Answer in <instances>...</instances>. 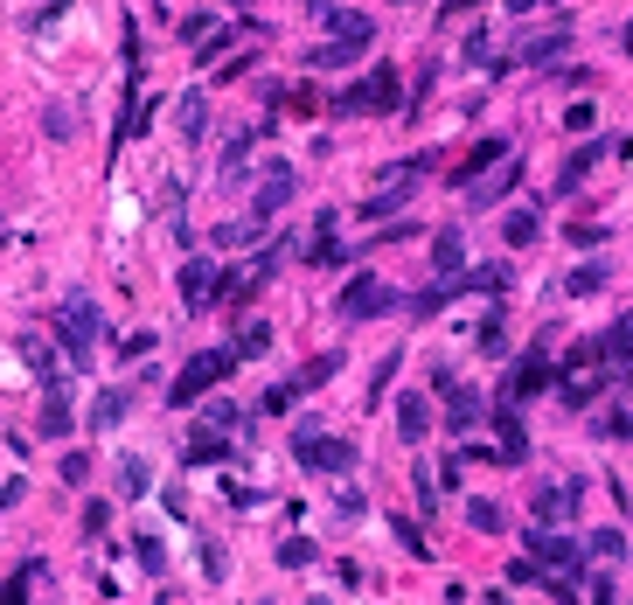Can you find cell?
<instances>
[{
    "label": "cell",
    "mask_w": 633,
    "mask_h": 605,
    "mask_svg": "<svg viewBox=\"0 0 633 605\" xmlns=\"http://www.w3.org/2000/svg\"><path fill=\"white\" fill-rule=\"evenodd\" d=\"M432 265H439V279H453V272L467 265V237H460V230H439V237H432Z\"/></svg>",
    "instance_id": "15"
},
{
    "label": "cell",
    "mask_w": 633,
    "mask_h": 605,
    "mask_svg": "<svg viewBox=\"0 0 633 605\" xmlns=\"http://www.w3.org/2000/svg\"><path fill=\"white\" fill-rule=\"evenodd\" d=\"M606 279H613V265H606V258H585V265H578V272L564 279V293H571V300H592V293H599Z\"/></svg>",
    "instance_id": "16"
},
{
    "label": "cell",
    "mask_w": 633,
    "mask_h": 605,
    "mask_svg": "<svg viewBox=\"0 0 633 605\" xmlns=\"http://www.w3.org/2000/svg\"><path fill=\"white\" fill-rule=\"evenodd\" d=\"M404 105V84H397V70L383 63V70H369L362 84H348L341 98H334V112L341 119H355V112H397Z\"/></svg>",
    "instance_id": "1"
},
{
    "label": "cell",
    "mask_w": 633,
    "mask_h": 605,
    "mask_svg": "<svg viewBox=\"0 0 633 605\" xmlns=\"http://www.w3.org/2000/svg\"><path fill=\"white\" fill-rule=\"evenodd\" d=\"M397 293L383 286V279H355L348 293H341V320H376V313H390Z\"/></svg>",
    "instance_id": "7"
},
{
    "label": "cell",
    "mask_w": 633,
    "mask_h": 605,
    "mask_svg": "<svg viewBox=\"0 0 633 605\" xmlns=\"http://www.w3.org/2000/svg\"><path fill=\"white\" fill-rule=\"evenodd\" d=\"M279 564H286V571H307V564H314V543H307V536H286V543H279Z\"/></svg>",
    "instance_id": "30"
},
{
    "label": "cell",
    "mask_w": 633,
    "mask_h": 605,
    "mask_svg": "<svg viewBox=\"0 0 633 605\" xmlns=\"http://www.w3.org/2000/svg\"><path fill=\"white\" fill-rule=\"evenodd\" d=\"M147 487H154V466H147V459H126V466H119V494H133V501H140Z\"/></svg>",
    "instance_id": "26"
},
{
    "label": "cell",
    "mask_w": 633,
    "mask_h": 605,
    "mask_svg": "<svg viewBox=\"0 0 633 605\" xmlns=\"http://www.w3.org/2000/svg\"><path fill=\"white\" fill-rule=\"evenodd\" d=\"M425 432H432V404H425V397H397V439L418 446Z\"/></svg>",
    "instance_id": "14"
},
{
    "label": "cell",
    "mask_w": 633,
    "mask_h": 605,
    "mask_svg": "<svg viewBox=\"0 0 633 605\" xmlns=\"http://www.w3.org/2000/svg\"><path fill=\"white\" fill-rule=\"evenodd\" d=\"M620 49H627V63H633V21H627V35H620Z\"/></svg>",
    "instance_id": "43"
},
{
    "label": "cell",
    "mask_w": 633,
    "mask_h": 605,
    "mask_svg": "<svg viewBox=\"0 0 633 605\" xmlns=\"http://www.w3.org/2000/svg\"><path fill=\"white\" fill-rule=\"evenodd\" d=\"M508 7H515V14H529V7H536V0H508Z\"/></svg>",
    "instance_id": "44"
},
{
    "label": "cell",
    "mask_w": 633,
    "mask_h": 605,
    "mask_svg": "<svg viewBox=\"0 0 633 605\" xmlns=\"http://www.w3.org/2000/svg\"><path fill=\"white\" fill-rule=\"evenodd\" d=\"M585 550H592L599 564H627V536H620V529H592V536H585Z\"/></svg>",
    "instance_id": "21"
},
{
    "label": "cell",
    "mask_w": 633,
    "mask_h": 605,
    "mask_svg": "<svg viewBox=\"0 0 633 605\" xmlns=\"http://www.w3.org/2000/svg\"><path fill=\"white\" fill-rule=\"evenodd\" d=\"M474 7H480V0H446V7H439V21H467Z\"/></svg>",
    "instance_id": "42"
},
{
    "label": "cell",
    "mask_w": 633,
    "mask_h": 605,
    "mask_svg": "<svg viewBox=\"0 0 633 605\" xmlns=\"http://www.w3.org/2000/svg\"><path fill=\"white\" fill-rule=\"evenodd\" d=\"M543 383H550V348L536 341V348H529V355L515 362V376H508V397H536Z\"/></svg>",
    "instance_id": "12"
},
{
    "label": "cell",
    "mask_w": 633,
    "mask_h": 605,
    "mask_svg": "<svg viewBox=\"0 0 633 605\" xmlns=\"http://www.w3.org/2000/svg\"><path fill=\"white\" fill-rule=\"evenodd\" d=\"M42 432L63 439L70 432V404H63V383H49V404H42Z\"/></svg>",
    "instance_id": "25"
},
{
    "label": "cell",
    "mask_w": 633,
    "mask_h": 605,
    "mask_svg": "<svg viewBox=\"0 0 633 605\" xmlns=\"http://www.w3.org/2000/svg\"><path fill=\"white\" fill-rule=\"evenodd\" d=\"M174 112H181V140H202V133H209V98H202V91H188Z\"/></svg>",
    "instance_id": "18"
},
{
    "label": "cell",
    "mask_w": 633,
    "mask_h": 605,
    "mask_svg": "<svg viewBox=\"0 0 633 605\" xmlns=\"http://www.w3.org/2000/svg\"><path fill=\"white\" fill-rule=\"evenodd\" d=\"M230 369H237V348H230V355H223V348H209V355H195V362H188V369L174 376V390H167V404H174V411H188V404H195V397H202L209 383H223Z\"/></svg>",
    "instance_id": "3"
},
{
    "label": "cell",
    "mask_w": 633,
    "mask_h": 605,
    "mask_svg": "<svg viewBox=\"0 0 633 605\" xmlns=\"http://www.w3.org/2000/svg\"><path fill=\"white\" fill-rule=\"evenodd\" d=\"M293 459H300L307 473H348V466H355V446H348V439H327L314 418H300V432H293Z\"/></svg>",
    "instance_id": "2"
},
{
    "label": "cell",
    "mask_w": 633,
    "mask_h": 605,
    "mask_svg": "<svg viewBox=\"0 0 633 605\" xmlns=\"http://www.w3.org/2000/svg\"><path fill=\"white\" fill-rule=\"evenodd\" d=\"M501 348H508V327H501V313H494V320L480 327V355H501Z\"/></svg>",
    "instance_id": "34"
},
{
    "label": "cell",
    "mask_w": 633,
    "mask_h": 605,
    "mask_svg": "<svg viewBox=\"0 0 633 605\" xmlns=\"http://www.w3.org/2000/svg\"><path fill=\"white\" fill-rule=\"evenodd\" d=\"M501 237H508V251H529V244L543 237V216L522 202V209H508V216H501Z\"/></svg>",
    "instance_id": "13"
},
{
    "label": "cell",
    "mask_w": 633,
    "mask_h": 605,
    "mask_svg": "<svg viewBox=\"0 0 633 605\" xmlns=\"http://www.w3.org/2000/svg\"><path fill=\"white\" fill-rule=\"evenodd\" d=\"M320 70H334V63H355V42H327V49H314Z\"/></svg>",
    "instance_id": "35"
},
{
    "label": "cell",
    "mask_w": 633,
    "mask_h": 605,
    "mask_svg": "<svg viewBox=\"0 0 633 605\" xmlns=\"http://www.w3.org/2000/svg\"><path fill=\"white\" fill-rule=\"evenodd\" d=\"M293 397H300L293 383H272V390H265V411H293Z\"/></svg>",
    "instance_id": "37"
},
{
    "label": "cell",
    "mask_w": 633,
    "mask_h": 605,
    "mask_svg": "<svg viewBox=\"0 0 633 605\" xmlns=\"http://www.w3.org/2000/svg\"><path fill=\"white\" fill-rule=\"evenodd\" d=\"M578 508V480H564V487H543L536 494V522H564Z\"/></svg>",
    "instance_id": "17"
},
{
    "label": "cell",
    "mask_w": 633,
    "mask_h": 605,
    "mask_svg": "<svg viewBox=\"0 0 633 605\" xmlns=\"http://www.w3.org/2000/svg\"><path fill=\"white\" fill-rule=\"evenodd\" d=\"M564 49H571V28L557 21V28H536V35H522V42H515V63H536V70H543V63H557Z\"/></svg>",
    "instance_id": "8"
},
{
    "label": "cell",
    "mask_w": 633,
    "mask_h": 605,
    "mask_svg": "<svg viewBox=\"0 0 633 605\" xmlns=\"http://www.w3.org/2000/svg\"><path fill=\"white\" fill-rule=\"evenodd\" d=\"M334 369H341V348H327V355H314V362H307V369H300V376H293V390H300V397H307V390H320V383H327V376H334Z\"/></svg>",
    "instance_id": "20"
},
{
    "label": "cell",
    "mask_w": 633,
    "mask_h": 605,
    "mask_svg": "<svg viewBox=\"0 0 633 605\" xmlns=\"http://www.w3.org/2000/svg\"><path fill=\"white\" fill-rule=\"evenodd\" d=\"M362 508H369V501H362V494H355V487H348V494H334V515H341V522H355V515H362Z\"/></svg>",
    "instance_id": "38"
},
{
    "label": "cell",
    "mask_w": 633,
    "mask_h": 605,
    "mask_svg": "<svg viewBox=\"0 0 633 605\" xmlns=\"http://www.w3.org/2000/svg\"><path fill=\"white\" fill-rule=\"evenodd\" d=\"M126 397H133V390H105V397L91 404V425H98V432H112V425L126 418Z\"/></svg>",
    "instance_id": "24"
},
{
    "label": "cell",
    "mask_w": 633,
    "mask_h": 605,
    "mask_svg": "<svg viewBox=\"0 0 633 605\" xmlns=\"http://www.w3.org/2000/svg\"><path fill=\"white\" fill-rule=\"evenodd\" d=\"M599 160H606V147H578V153H571V160H564V174H557V188L571 195V188H578V181H585V174H592Z\"/></svg>",
    "instance_id": "19"
},
{
    "label": "cell",
    "mask_w": 633,
    "mask_h": 605,
    "mask_svg": "<svg viewBox=\"0 0 633 605\" xmlns=\"http://www.w3.org/2000/svg\"><path fill=\"white\" fill-rule=\"evenodd\" d=\"M592 119H599L592 105H571V112H564V126H571V133H592Z\"/></svg>",
    "instance_id": "40"
},
{
    "label": "cell",
    "mask_w": 633,
    "mask_h": 605,
    "mask_svg": "<svg viewBox=\"0 0 633 605\" xmlns=\"http://www.w3.org/2000/svg\"><path fill=\"white\" fill-rule=\"evenodd\" d=\"M216 300H223V272H216L209 258H188V265H181V306L202 313V306H216Z\"/></svg>",
    "instance_id": "6"
},
{
    "label": "cell",
    "mask_w": 633,
    "mask_h": 605,
    "mask_svg": "<svg viewBox=\"0 0 633 605\" xmlns=\"http://www.w3.org/2000/svg\"><path fill=\"white\" fill-rule=\"evenodd\" d=\"M56 334H63V355L84 369V362H91V348H98V306L84 300V293H77V300H63V313H56Z\"/></svg>",
    "instance_id": "4"
},
{
    "label": "cell",
    "mask_w": 633,
    "mask_h": 605,
    "mask_svg": "<svg viewBox=\"0 0 633 605\" xmlns=\"http://www.w3.org/2000/svg\"><path fill=\"white\" fill-rule=\"evenodd\" d=\"M390 529H397V543H404V550H418V557H432V550H425V536H418L411 522H390Z\"/></svg>",
    "instance_id": "41"
},
{
    "label": "cell",
    "mask_w": 633,
    "mask_h": 605,
    "mask_svg": "<svg viewBox=\"0 0 633 605\" xmlns=\"http://www.w3.org/2000/svg\"><path fill=\"white\" fill-rule=\"evenodd\" d=\"M265 348H272V327H265V320H251V327L237 334V362H251V355H265Z\"/></svg>",
    "instance_id": "28"
},
{
    "label": "cell",
    "mask_w": 633,
    "mask_h": 605,
    "mask_svg": "<svg viewBox=\"0 0 633 605\" xmlns=\"http://www.w3.org/2000/svg\"><path fill=\"white\" fill-rule=\"evenodd\" d=\"M501 153H508V147H501V140H480V147L467 153V160H460V174H453V188H467V181H474L480 167H494V160H501Z\"/></svg>",
    "instance_id": "23"
},
{
    "label": "cell",
    "mask_w": 633,
    "mask_h": 605,
    "mask_svg": "<svg viewBox=\"0 0 633 605\" xmlns=\"http://www.w3.org/2000/svg\"><path fill=\"white\" fill-rule=\"evenodd\" d=\"M494 439H501V446H494V459H501V466H522V459H529V432H522L515 404H501V411H494Z\"/></svg>",
    "instance_id": "9"
},
{
    "label": "cell",
    "mask_w": 633,
    "mask_h": 605,
    "mask_svg": "<svg viewBox=\"0 0 633 605\" xmlns=\"http://www.w3.org/2000/svg\"><path fill=\"white\" fill-rule=\"evenodd\" d=\"M21 362H28L35 376H49V383H56V362H49V348H42L35 334H21Z\"/></svg>",
    "instance_id": "29"
},
{
    "label": "cell",
    "mask_w": 633,
    "mask_h": 605,
    "mask_svg": "<svg viewBox=\"0 0 633 605\" xmlns=\"http://www.w3.org/2000/svg\"><path fill=\"white\" fill-rule=\"evenodd\" d=\"M515 181H522V160H508V153H501V174H487V181H467V209H494V202H501Z\"/></svg>",
    "instance_id": "10"
},
{
    "label": "cell",
    "mask_w": 633,
    "mask_h": 605,
    "mask_svg": "<svg viewBox=\"0 0 633 605\" xmlns=\"http://www.w3.org/2000/svg\"><path fill=\"white\" fill-rule=\"evenodd\" d=\"M460 286H467V293H501V286H508V265H474Z\"/></svg>",
    "instance_id": "27"
},
{
    "label": "cell",
    "mask_w": 633,
    "mask_h": 605,
    "mask_svg": "<svg viewBox=\"0 0 633 605\" xmlns=\"http://www.w3.org/2000/svg\"><path fill=\"white\" fill-rule=\"evenodd\" d=\"M133 550H140V564H147V571H167V550H160V536H147V529H140V536H133Z\"/></svg>",
    "instance_id": "32"
},
{
    "label": "cell",
    "mask_w": 633,
    "mask_h": 605,
    "mask_svg": "<svg viewBox=\"0 0 633 605\" xmlns=\"http://www.w3.org/2000/svg\"><path fill=\"white\" fill-rule=\"evenodd\" d=\"M439 390H446V425H453V432H474L480 425V390H460L446 369H439Z\"/></svg>",
    "instance_id": "11"
},
{
    "label": "cell",
    "mask_w": 633,
    "mask_h": 605,
    "mask_svg": "<svg viewBox=\"0 0 633 605\" xmlns=\"http://www.w3.org/2000/svg\"><path fill=\"white\" fill-rule=\"evenodd\" d=\"M564 237H571V244H578V251H599V244H606V230H599V223H571V230H564Z\"/></svg>",
    "instance_id": "33"
},
{
    "label": "cell",
    "mask_w": 633,
    "mask_h": 605,
    "mask_svg": "<svg viewBox=\"0 0 633 605\" xmlns=\"http://www.w3.org/2000/svg\"><path fill=\"white\" fill-rule=\"evenodd\" d=\"M63 480H91V453H63Z\"/></svg>",
    "instance_id": "39"
},
{
    "label": "cell",
    "mask_w": 633,
    "mask_h": 605,
    "mask_svg": "<svg viewBox=\"0 0 633 605\" xmlns=\"http://www.w3.org/2000/svg\"><path fill=\"white\" fill-rule=\"evenodd\" d=\"M293 188H300V174H293L286 160H272V167H265V181H258V195H251V223L279 216V209L293 202Z\"/></svg>",
    "instance_id": "5"
},
{
    "label": "cell",
    "mask_w": 633,
    "mask_h": 605,
    "mask_svg": "<svg viewBox=\"0 0 633 605\" xmlns=\"http://www.w3.org/2000/svg\"><path fill=\"white\" fill-rule=\"evenodd\" d=\"M467 522H474L480 536H494L501 529V501H467Z\"/></svg>",
    "instance_id": "31"
},
{
    "label": "cell",
    "mask_w": 633,
    "mask_h": 605,
    "mask_svg": "<svg viewBox=\"0 0 633 605\" xmlns=\"http://www.w3.org/2000/svg\"><path fill=\"white\" fill-rule=\"evenodd\" d=\"M188 466H216V459H230V446H223V439H216V432H209V425H202V432H195V439H188Z\"/></svg>",
    "instance_id": "22"
},
{
    "label": "cell",
    "mask_w": 633,
    "mask_h": 605,
    "mask_svg": "<svg viewBox=\"0 0 633 605\" xmlns=\"http://www.w3.org/2000/svg\"><path fill=\"white\" fill-rule=\"evenodd\" d=\"M390 376H397V355H390V362H376V376H369V404H383V390H390Z\"/></svg>",
    "instance_id": "36"
}]
</instances>
